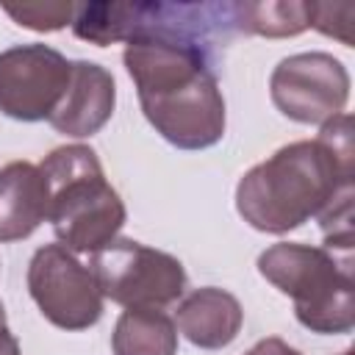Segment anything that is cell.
Segmentation results:
<instances>
[{"mask_svg": "<svg viewBox=\"0 0 355 355\" xmlns=\"http://www.w3.org/2000/svg\"><path fill=\"white\" fill-rule=\"evenodd\" d=\"M247 355H266V349H263V344L258 341V344H255V347H252V349H250Z\"/></svg>", "mask_w": 355, "mask_h": 355, "instance_id": "obj_18", "label": "cell"}, {"mask_svg": "<svg viewBox=\"0 0 355 355\" xmlns=\"http://www.w3.org/2000/svg\"><path fill=\"white\" fill-rule=\"evenodd\" d=\"M114 105H116V86L111 72L94 61H72L67 92L47 122L53 125V130L64 136L86 139L94 136L111 119Z\"/></svg>", "mask_w": 355, "mask_h": 355, "instance_id": "obj_9", "label": "cell"}, {"mask_svg": "<svg viewBox=\"0 0 355 355\" xmlns=\"http://www.w3.org/2000/svg\"><path fill=\"white\" fill-rule=\"evenodd\" d=\"M47 219V180L39 164L11 161L0 169V241L28 239Z\"/></svg>", "mask_w": 355, "mask_h": 355, "instance_id": "obj_10", "label": "cell"}, {"mask_svg": "<svg viewBox=\"0 0 355 355\" xmlns=\"http://www.w3.org/2000/svg\"><path fill=\"white\" fill-rule=\"evenodd\" d=\"M0 355H22L19 352V344L6 322V311H3V302H0Z\"/></svg>", "mask_w": 355, "mask_h": 355, "instance_id": "obj_16", "label": "cell"}, {"mask_svg": "<svg viewBox=\"0 0 355 355\" xmlns=\"http://www.w3.org/2000/svg\"><path fill=\"white\" fill-rule=\"evenodd\" d=\"M244 322L241 302L216 286L194 288L178 305V330L200 349H222L227 347Z\"/></svg>", "mask_w": 355, "mask_h": 355, "instance_id": "obj_11", "label": "cell"}, {"mask_svg": "<svg viewBox=\"0 0 355 355\" xmlns=\"http://www.w3.org/2000/svg\"><path fill=\"white\" fill-rule=\"evenodd\" d=\"M111 349L114 355H178V327L161 308H125Z\"/></svg>", "mask_w": 355, "mask_h": 355, "instance_id": "obj_12", "label": "cell"}, {"mask_svg": "<svg viewBox=\"0 0 355 355\" xmlns=\"http://www.w3.org/2000/svg\"><path fill=\"white\" fill-rule=\"evenodd\" d=\"M17 25L28 31H58L64 25H72L78 3L64 0H47V3H3L0 6Z\"/></svg>", "mask_w": 355, "mask_h": 355, "instance_id": "obj_14", "label": "cell"}, {"mask_svg": "<svg viewBox=\"0 0 355 355\" xmlns=\"http://www.w3.org/2000/svg\"><path fill=\"white\" fill-rule=\"evenodd\" d=\"M258 272L280 294L291 297L294 316L302 327L322 336L352 330L355 280L349 258L338 263L324 247L280 241L258 255Z\"/></svg>", "mask_w": 355, "mask_h": 355, "instance_id": "obj_4", "label": "cell"}, {"mask_svg": "<svg viewBox=\"0 0 355 355\" xmlns=\"http://www.w3.org/2000/svg\"><path fill=\"white\" fill-rule=\"evenodd\" d=\"M261 344H263L266 355H300L294 347H288L283 338H275V336H272V338H263Z\"/></svg>", "mask_w": 355, "mask_h": 355, "instance_id": "obj_17", "label": "cell"}, {"mask_svg": "<svg viewBox=\"0 0 355 355\" xmlns=\"http://www.w3.org/2000/svg\"><path fill=\"white\" fill-rule=\"evenodd\" d=\"M72 61L47 44H14L0 53V114L19 122L50 119L67 92Z\"/></svg>", "mask_w": 355, "mask_h": 355, "instance_id": "obj_8", "label": "cell"}, {"mask_svg": "<svg viewBox=\"0 0 355 355\" xmlns=\"http://www.w3.org/2000/svg\"><path fill=\"white\" fill-rule=\"evenodd\" d=\"M100 294L122 308H166L186 291L183 263L133 239H114L89 263Z\"/></svg>", "mask_w": 355, "mask_h": 355, "instance_id": "obj_5", "label": "cell"}, {"mask_svg": "<svg viewBox=\"0 0 355 355\" xmlns=\"http://www.w3.org/2000/svg\"><path fill=\"white\" fill-rule=\"evenodd\" d=\"M233 28L252 36H297L311 28V3L305 0H261V3H233Z\"/></svg>", "mask_w": 355, "mask_h": 355, "instance_id": "obj_13", "label": "cell"}, {"mask_svg": "<svg viewBox=\"0 0 355 355\" xmlns=\"http://www.w3.org/2000/svg\"><path fill=\"white\" fill-rule=\"evenodd\" d=\"M352 116L338 114L313 141H291L255 164L236 186V211L250 227L280 236L352 194Z\"/></svg>", "mask_w": 355, "mask_h": 355, "instance_id": "obj_2", "label": "cell"}, {"mask_svg": "<svg viewBox=\"0 0 355 355\" xmlns=\"http://www.w3.org/2000/svg\"><path fill=\"white\" fill-rule=\"evenodd\" d=\"M125 69L147 122L180 150L225 136L216 50L230 42L233 3H125Z\"/></svg>", "mask_w": 355, "mask_h": 355, "instance_id": "obj_1", "label": "cell"}, {"mask_svg": "<svg viewBox=\"0 0 355 355\" xmlns=\"http://www.w3.org/2000/svg\"><path fill=\"white\" fill-rule=\"evenodd\" d=\"M47 180V222L69 252H97L125 225V202L86 144L55 147L39 164Z\"/></svg>", "mask_w": 355, "mask_h": 355, "instance_id": "obj_3", "label": "cell"}, {"mask_svg": "<svg viewBox=\"0 0 355 355\" xmlns=\"http://www.w3.org/2000/svg\"><path fill=\"white\" fill-rule=\"evenodd\" d=\"M28 291L42 316L61 330H86L103 316V294L92 269L61 244H44L33 252Z\"/></svg>", "mask_w": 355, "mask_h": 355, "instance_id": "obj_6", "label": "cell"}, {"mask_svg": "<svg viewBox=\"0 0 355 355\" xmlns=\"http://www.w3.org/2000/svg\"><path fill=\"white\" fill-rule=\"evenodd\" d=\"M352 25H355V3H311V28L338 39L347 47L355 44Z\"/></svg>", "mask_w": 355, "mask_h": 355, "instance_id": "obj_15", "label": "cell"}, {"mask_svg": "<svg viewBox=\"0 0 355 355\" xmlns=\"http://www.w3.org/2000/svg\"><path fill=\"white\" fill-rule=\"evenodd\" d=\"M341 355H352V349H344V352H341Z\"/></svg>", "mask_w": 355, "mask_h": 355, "instance_id": "obj_19", "label": "cell"}, {"mask_svg": "<svg viewBox=\"0 0 355 355\" xmlns=\"http://www.w3.org/2000/svg\"><path fill=\"white\" fill-rule=\"evenodd\" d=\"M269 94L283 116L300 125H324L344 114L349 100V75L330 53H297L272 69Z\"/></svg>", "mask_w": 355, "mask_h": 355, "instance_id": "obj_7", "label": "cell"}]
</instances>
